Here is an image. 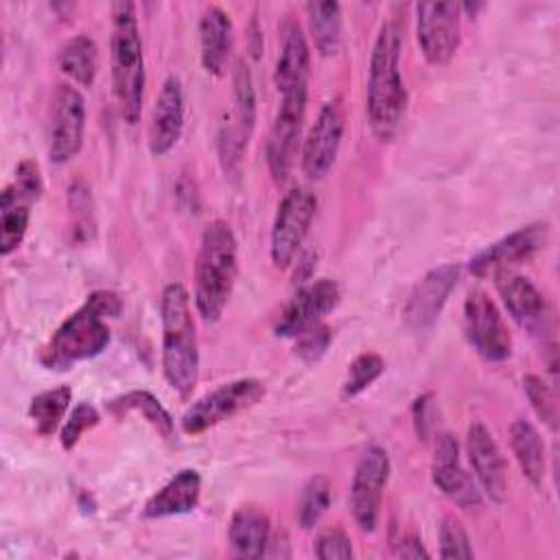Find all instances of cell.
Returning a JSON list of instances; mask_svg holds the SVG:
<instances>
[{"mask_svg":"<svg viewBox=\"0 0 560 560\" xmlns=\"http://www.w3.org/2000/svg\"><path fill=\"white\" fill-rule=\"evenodd\" d=\"M85 136V101L83 94L59 83L48 109V158L55 164L70 162L83 147Z\"/></svg>","mask_w":560,"mask_h":560,"instance_id":"cell-11","label":"cell"},{"mask_svg":"<svg viewBox=\"0 0 560 560\" xmlns=\"http://www.w3.org/2000/svg\"><path fill=\"white\" fill-rule=\"evenodd\" d=\"M26 197H31L33 201L39 199L42 190H44V182H42V173L37 162L33 160H22L15 168V182H13Z\"/></svg>","mask_w":560,"mask_h":560,"instance_id":"cell-40","label":"cell"},{"mask_svg":"<svg viewBox=\"0 0 560 560\" xmlns=\"http://www.w3.org/2000/svg\"><path fill=\"white\" fill-rule=\"evenodd\" d=\"M162 319V372L177 396L188 398L199 378V346L184 284L171 282L160 300Z\"/></svg>","mask_w":560,"mask_h":560,"instance_id":"cell-3","label":"cell"},{"mask_svg":"<svg viewBox=\"0 0 560 560\" xmlns=\"http://www.w3.org/2000/svg\"><path fill=\"white\" fill-rule=\"evenodd\" d=\"M315 556L319 560H348L354 556L352 551V545H350V538L343 529L339 527H332V529H324L317 538H315V547H313Z\"/></svg>","mask_w":560,"mask_h":560,"instance_id":"cell-39","label":"cell"},{"mask_svg":"<svg viewBox=\"0 0 560 560\" xmlns=\"http://www.w3.org/2000/svg\"><path fill=\"white\" fill-rule=\"evenodd\" d=\"M201 497V475L195 468L175 472L142 508L144 518H166L192 512Z\"/></svg>","mask_w":560,"mask_h":560,"instance_id":"cell-23","label":"cell"},{"mask_svg":"<svg viewBox=\"0 0 560 560\" xmlns=\"http://www.w3.org/2000/svg\"><path fill=\"white\" fill-rule=\"evenodd\" d=\"M549 238L547 223H529L523 225L508 236L494 241L479 254H475L468 262V269L477 278H497L501 273L512 271L516 265L532 260Z\"/></svg>","mask_w":560,"mask_h":560,"instance_id":"cell-12","label":"cell"},{"mask_svg":"<svg viewBox=\"0 0 560 560\" xmlns=\"http://www.w3.org/2000/svg\"><path fill=\"white\" fill-rule=\"evenodd\" d=\"M394 553L400 556V558H429V551L422 547L420 538H416V536H405V538L396 545Z\"/></svg>","mask_w":560,"mask_h":560,"instance_id":"cell-42","label":"cell"},{"mask_svg":"<svg viewBox=\"0 0 560 560\" xmlns=\"http://www.w3.org/2000/svg\"><path fill=\"white\" fill-rule=\"evenodd\" d=\"M523 389L529 398L532 409L536 411V416L551 429H558V402L553 396V389L538 376V374H527L523 378Z\"/></svg>","mask_w":560,"mask_h":560,"instance_id":"cell-34","label":"cell"},{"mask_svg":"<svg viewBox=\"0 0 560 560\" xmlns=\"http://www.w3.org/2000/svg\"><path fill=\"white\" fill-rule=\"evenodd\" d=\"M238 276V243L232 228L217 219L201 234L195 262V306L203 322L223 315Z\"/></svg>","mask_w":560,"mask_h":560,"instance_id":"cell-4","label":"cell"},{"mask_svg":"<svg viewBox=\"0 0 560 560\" xmlns=\"http://www.w3.org/2000/svg\"><path fill=\"white\" fill-rule=\"evenodd\" d=\"M346 131V114L341 98H328L302 144V171L308 179H322L335 164Z\"/></svg>","mask_w":560,"mask_h":560,"instance_id":"cell-15","label":"cell"},{"mask_svg":"<svg viewBox=\"0 0 560 560\" xmlns=\"http://www.w3.org/2000/svg\"><path fill=\"white\" fill-rule=\"evenodd\" d=\"M101 420L98 409L92 402H77L70 411V416L63 420L61 431H59V442L66 451H72L77 446V442L81 440V435L85 431H90L92 427H96Z\"/></svg>","mask_w":560,"mask_h":560,"instance_id":"cell-36","label":"cell"},{"mask_svg":"<svg viewBox=\"0 0 560 560\" xmlns=\"http://www.w3.org/2000/svg\"><path fill=\"white\" fill-rule=\"evenodd\" d=\"M429 394L427 396H420V398H416V402H413V422H416V431H418V435L424 440L427 435H429V413H427V409H429Z\"/></svg>","mask_w":560,"mask_h":560,"instance_id":"cell-41","label":"cell"},{"mask_svg":"<svg viewBox=\"0 0 560 560\" xmlns=\"http://www.w3.org/2000/svg\"><path fill=\"white\" fill-rule=\"evenodd\" d=\"M464 332L477 354L488 361H505L512 354L508 324L497 304L481 289L470 291L464 300Z\"/></svg>","mask_w":560,"mask_h":560,"instance_id":"cell-13","label":"cell"},{"mask_svg":"<svg viewBox=\"0 0 560 560\" xmlns=\"http://www.w3.org/2000/svg\"><path fill=\"white\" fill-rule=\"evenodd\" d=\"M497 291L503 300V306L508 308L510 317L525 328L527 332H547L551 324V313L545 302V295L538 291V287L518 273H501L497 276Z\"/></svg>","mask_w":560,"mask_h":560,"instance_id":"cell-21","label":"cell"},{"mask_svg":"<svg viewBox=\"0 0 560 560\" xmlns=\"http://www.w3.org/2000/svg\"><path fill=\"white\" fill-rule=\"evenodd\" d=\"M330 339H332L330 328L319 322L295 337V354L302 357L306 363H313V361L322 359V354L328 350Z\"/></svg>","mask_w":560,"mask_h":560,"instance_id":"cell-38","label":"cell"},{"mask_svg":"<svg viewBox=\"0 0 560 560\" xmlns=\"http://www.w3.org/2000/svg\"><path fill=\"white\" fill-rule=\"evenodd\" d=\"M228 538L238 558H262L271 540V523L258 505H241L228 525Z\"/></svg>","mask_w":560,"mask_h":560,"instance_id":"cell-25","label":"cell"},{"mask_svg":"<svg viewBox=\"0 0 560 560\" xmlns=\"http://www.w3.org/2000/svg\"><path fill=\"white\" fill-rule=\"evenodd\" d=\"M431 479L435 488L457 508L472 510L481 505V490L472 475L459 464V446L451 433L435 435Z\"/></svg>","mask_w":560,"mask_h":560,"instance_id":"cell-17","label":"cell"},{"mask_svg":"<svg viewBox=\"0 0 560 560\" xmlns=\"http://www.w3.org/2000/svg\"><path fill=\"white\" fill-rule=\"evenodd\" d=\"M184 129V90L175 74H168L153 103L149 122V151L155 158L175 149Z\"/></svg>","mask_w":560,"mask_h":560,"instance_id":"cell-22","label":"cell"},{"mask_svg":"<svg viewBox=\"0 0 560 560\" xmlns=\"http://www.w3.org/2000/svg\"><path fill=\"white\" fill-rule=\"evenodd\" d=\"M256 127V90L245 61H236L232 74V109L219 125V160L228 175H236Z\"/></svg>","mask_w":560,"mask_h":560,"instance_id":"cell-6","label":"cell"},{"mask_svg":"<svg viewBox=\"0 0 560 560\" xmlns=\"http://www.w3.org/2000/svg\"><path fill=\"white\" fill-rule=\"evenodd\" d=\"M57 63L59 70L72 81L90 88L98 72V48L92 37L74 35L59 48Z\"/></svg>","mask_w":560,"mask_h":560,"instance_id":"cell-29","label":"cell"},{"mask_svg":"<svg viewBox=\"0 0 560 560\" xmlns=\"http://www.w3.org/2000/svg\"><path fill=\"white\" fill-rule=\"evenodd\" d=\"M385 370V361L381 354L376 352H363L359 354L350 368H348V376L343 383V394L346 396H357L363 389H368Z\"/></svg>","mask_w":560,"mask_h":560,"instance_id":"cell-33","label":"cell"},{"mask_svg":"<svg viewBox=\"0 0 560 560\" xmlns=\"http://www.w3.org/2000/svg\"><path fill=\"white\" fill-rule=\"evenodd\" d=\"M311 48L302 26L289 20L282 26L280 50L273 68V83L280 96H308Z\"/></svg>","mask_w":560,"mask_h":560,"instance_id":"cell-20","label":"cell"},{"mask_svg":"<svg viewBox=\"0 0 560 560\" xmlns=\"http://www.w3.org/2000/svg\"><path fill=\"white\" fill-rule=\"evenodd\" d=\"M510 446L521 466L523 477L534 486L540 488L545 479V442L538 429L527 420H514L510 424Z\"/></svg>","mask_w":560,"mask_h":560,"instance_id":"cell-26","label":"cell"},{"mask_svg":"<svg viewBox=\"0 0 560 560\" xmlns=\"http://www.w3.org/2000/svg\"><path fill=\"white\" fill-rule=\"evenodd\" d=\"M247 33H249V50H252V55H254V57H260V50H262V35H260V28H258V20H256V18L249 22Z\"/></svg>","mask_w":560,"mask_h":560,"instance_id":"cell-43","label":"cell"},{"mask_svg":"<svg viewBox=\"0 0 560 560\" xmlns=\"http://www.w3.org/2000/svg\"><path fill=\"white\" fill-rule=\"evenodd\" d=\"M438 542H440V558H472L475 556L466 527L453 514H446L440 521Z\"/></svg>","mask_w":560,"mask_h":560,"instance_id":"cell-35","label":"cell"},{"mask_svg":"<svg viewBox=\"0 0 560 560\" xmlns=\"http://www.w3.org/2000/svg\"><path fill=\"white\" fill-rule=\"evenodd\" d=\"M68 201H70V212L74 217L77 236L90 238L88 232H94V214H92L90 190L81 182H74L68 190Z\"/></svg>","mask_w":560,"mask_h":560,"instance_id":"cell-37","label":"cell"},{"mask_svg":"<svg viewBox=\"0 0 560 560\" xmlns=\"http://www.w3.org/2000/svg\"><path fill=\"white\" fill-rule=\"evenodd\" d=\"M33 199L26 197L15 184H9L2 190L0 199V254L9 256L15 252L28 230Z\"/></svg>","mask_w":560,"mask_h":560,"instance_id":"cell-27","label":"cell"},{"mask_svg":"<svg viewBox=\"0 0 560 560\" xmlns=\"http://www.w3.org/2000/svg\"><path fill=\"white\" fill-rule=\"evenodd\" d=\"M402 31L396 20L381 24L368 63L365 112L378 140H392L407 109V90L400 74Z\"/></svg>","mask_w":560,"mask_h":560,"instance_id":"cell-1","label":"cell"},{"mask_svg":"<svg viewBox=\"0 0 560 560\" xmlns=\"http://www.w3.org/2000/svg\"><path fill=\"white\" fill-rule=\"evenodd\" d=\"M341 291L335 280L322 278L313 284L298 289V293L289 300L280 319L276 324L278 337H298L311 326L319 324L326 313H330L339 304Z\"/></svg>","mask_w":560,"mask_h":560,"instance_id":"cell-19","label":"cell"},{"mask_svg":"<svg viewBox=\"0 0 560 560\" xmlns=\"http://www.w3.org/2000/svg\"><path fill=\"white\" fill-rule=\"evenodd\" d=\"M70 400H72V389L68 385L39 392L28 407V416L35 424V431L44 438L52 435L63 424V416L70 407Z\"/></svg>","mask_w":560,"mask_h":560,"instance_id":"cell-31","label":"cell"},{"mask_svg":"<svg viewBox=\"0 0 560 560\" xmlns=\"http://www.w3.org/2000/svg\"><path fill=\"white\" fill-rule=\"evenodd\" d=\"M109 63L118 112L127 125H136L142 114L147 74L136 4L129 0H118L112 4Z\"/></svg>","mask_w":560,"mask_h":560,"instance_id":"cell-5","label":"cell"},{"mask_svg":"<svg viewBox=\"0 0 560 560\" xmlns=\"http://www.w3.org/2000/svg\"><path fill=\"white\" fill-rule=\"evenodd\" d=\"M457 278H459V265L455 262L440 265L422 276V280L409 293V300L402 311L405 324L411 332L424 335L435 326L451 291L457 284Z\"/></svg>","mask_w":560,"mask_h":560,"instance_id":"cell-16","label":"cell"},{"mask_svg":"<svg viewBox=\"0 0 560 560\" xmlns=\"http://www.w3.org/2000/svg\"><path fill=\"white\" fill-rule=\"evenodd\" d=\"M330 505V481L324 475L311 477L298 499V523L308 529L313 527Z\"/></svg>","mask_w":560,"mask_h":560,"instance_id":"cell-32","label":"cell"},{"mask_svg":"<svg viewBox=\"0 0 560 560\" xmlns=\"http://www.w3.org/2000/svg\"><path fill=\"white\" fill-rule=\"evenodd\" d=\"M109 413H114L116 418H122L125 413H140L155 431L158 435H162L164 440H173L175 438V422L171 418V413L164 409V405L147 389H131L114 400L107 402Z\"/></svg>","mask_w":560,"mask_h":560,"instance_id":"cell-28","label":"cell"},{"mask_svg":"<svg viewBox=\"0 0 560 560\" xmlns=\"http://www.w3.org/2000/svg\"><path fill=\"white\" fill-rule=\"evenodd\" d=\"M265 396V383L258 378H236L214 387L197 398L182 416V429L188 435H199L219 422L254 407Z\"/></svg>","mask_w":560,"mask_h":560,"instance_id":"cell-8","label":"cell"},{"mask_svg":"<svg viewBox=\"0 0 560 560\" xmlns=\"http://www.w3.org/2000/svg\"><path fill=\"white\" fill-rule=\"evenodd\" d=\"M306 18L313 44L319 55H337L341 46V4L339 2H306Z\"/></svg>","mask_w":560,"mask_h":560,"instance_id":"cell-30","label":"cell"},{"mask_svg":"<svg viewBox=\"0 0 560 560\" xmlns=\"http://www.w3.org/2000/svg\"><path fill=\"white\" fill-rule=\"evenodd\" d=\"M387 481L389 455L383 446L372 444L359 457L350 483V512L361 532L372 534L376 529Z\"/></svg>","mask_w":560,"mask_h":560,"instance_id":"cell-9","label":"cell"},{"mask_svg":"<svg viewBox=\"0 0 560 560\" xmlns=\"http://www.w3.org/2000/svg\"><path fill=\"white\" fill-rule=\"evenodd\" d=\"M466 453L479 490H483L490 501L503 503L508 494V466L494 435L481 420L468 424Z\"/></svg>","mask_w":560,"mask_h":560,"instance_id":"cell-18","label":"cell"},{"mask_svg":"<svg viewBox=\"0 0 560 560\" xmlns=\"http://www.w3.org/2000/svg\"><path fill=\"white\" fill-rule=\"evenodd\" d=\"M416 37L431 66L448 63L462 37V7L457 2L416 4Z\"/></svg>","mask_w":560,"mask_h":560,"instance_id":"cell-10","label":"cell"},{"mask_svg":"<svg viewBox=\"0 0 560 560\" xmlns=\"http://www.w3.org/2000/svg\"><path fill=\"white\" fill-rule=\"evenodd\" d=\"M306 103L308 96H280L278 112L273 116L267 144H265V158L269 173L276 184L287 182L300 147L302 125L306 116Z\"/></svg>","mask_w":560,"mask_h":560,"instance_id":"cell-14","label":"cell"},{"mask_svg":"<svg viewBox=\"0 0 560 560\" xmlns=\"http://www.w3.org/2000/svg\"><path fill=\"white\" fill-rule=\"evenodd\" d=\"M122 300L116 291L98 289L88 295L39 350V363L48 370H70L74 363L101 354L109 343L107 319L118 317Z\"/></svg>","mask_w":560,"mask_h":560,"instance_id":"cell-2","label":"cell"},{"mask_svg":"<svg viewBox=\"0 0 560 560\" xmlns=\"http://www.w3.org/2000/svg\"><path fill=\"white\" fill-rule=\"evenodd\" d=\"M315 210L317 197L308 186H295L280 199L269 241L271 262L278 269H287L300 254L302 243L315 219Z\"/></svg>","mask_w":560,"mask_h":560,"instance_id":"cell-7","label":"cell"},{"mask_svg":"<svg viewBox=\"0 0 560 560\" xmlns=\"http://www.w3.org/2000/svg\"><path fill=\"white\" fill-rule=\"evenodd\" d=\"M232 20L230 15L212 4L201 13L199 20V57L206 72L221 77L228 68L232 52Z\"/></svg>","mask_w":560,"mask_h":560,"instance_id":"cell-24","label":"cell"}]
</instances>
